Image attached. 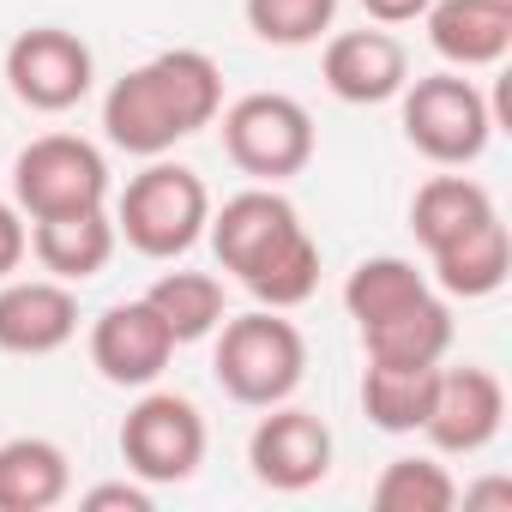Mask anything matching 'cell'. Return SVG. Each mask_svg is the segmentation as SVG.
<instances>
[{
    "label": "cell",
    "instance_id": "11",
    "mask_svg": "<svg viewBox=\"0 0 512 512\" xmlns=\"http://www.w3.org/2000/svg\"><path fill=\"white\" fill-rule=\"evenodd\" d=\"M500 422H506V386H500V374L470 368V362L464 368H440L434 404H428V422H422V434H428L434 452L476 458L482 446H494Z\"/></svg>",
    "mask_w": 512,
    "mask_h": 512
},
{
    "label": "cell",
    "instance_id": "10",
    "mask_svg": "<svg viewBox=\"0 0 512 512\" xmlns=\"http://www.w3.org/2000/svg\"><path fill=\"white\" fill-rule=\"evenodd\" d=\"M247 464L266 488L278 494H302V488H320L332 476V428L314 416V410H296L290 398L272 404L247 434Z\"/></svg>",
    "mask_w": 512,
    "mask_h": 512
},
{
    "label": "cell",
    "instance_id": "8",
    "mask_svg": "<svg viewBox=\"0 0 512 512\" xmlns=\"http://www.w3.org/2000/svg\"><path fill=\"white\" fill-rule=\"evenodd\" d=\"M121 458L139 482L175 488L205 464V416L181 392H145L121 422Z\"/></svg>",
    "mask_w": 512,
    "mask_h": 512
},
{
    "label": "cell",
    "instance_id": "22",
    "mask_svg": "<svg viewBox=\"0 0 512 512\" xmlns=\"http://www.w3.org/2000/svg\"><path fill=\"white\" fill-rule=\"evenodd\" d=\"M145 302L169 326L175 344H199L223 326V278H211V272H163L145 290Z\"/></svg>",
    "mask_w": 512,
    "mask_h": 512
},
{
    "label": "cell",
    "instance_id": "17",
    "mask_svg": "<svg viewBox=\"0 0 512 512\" xmlns=\"http://www.w3.org/2000/svg\"><path fill=\"white\" fill-rule=\"evenodd\" d=\"M356 332H362V356H368V362L434 368V362H446V350H452V308L428 290L422 302H410V308H398V314H386V320H368V326H356Z\"/></svg>",
    "mask_w": 512,
    "mask_h": 512
},
{
    "label": "cell",
    "instance_id": "16",
    "mask_svg": "<svg viewBox=\"0 0 512 512\" xmlns=\"http://www.w3.org/2000/svg\"><path fill=\"white\" fill-rule=\"evenodd\" d=\"M115 217L109 205L97 211H67V217H37L31 223V253H37V266L61 284H85L97 278L109 260H115Z\"/></svg>",
    "mask_w": 512,
    "mask_h": 512
},
{
    "label": "cell",
    "instance_id": "7",
    "mask_svg": "<svg viewBox=\"0 0 512 512\" xmlns=\"http://www.w3.org/2000/svg\"><path fill=\"white\" fill-rule=\"evenodd\" d=\"M13 205L37 217H67V211H97L109 205V163L91 139L79 133H43L19 151L13 163Z\"/></svg>",
    "mask_w": 512,
    "mask_h": 512
},
{
    "label": "cell",
    "instance_id": "12",
    "mask_svg": "<svg viewBox=\"0 0 512 512\" xmlns=\"http://www.w3.org/2000/svg\"><path fill=\"white\" fill-rule=\"evenodd\" d=\"M181 344L169 338V326L151 314V302H115L97 326H91V368L109 380V386H151L163 380L169 356Z\"/></svg>",
    "mask_w": 512,
    "mask_h": 512
},
{
    "label": "cell",
    "instance_id": "20",
    "mask_svg": "<svg viewBox=\"0 0 512 512\" xmlns=\"http://www.w3.org/2000/svg\"><path fill=\"white\" fill-rule=\"evenodd\" d=\"M494 217V193L470 175H428L410 199V229L428 253H440L446 241H458L464 229Z\"/></svg>",
    "mask_w": 512,
    "mask_h": 512
},
{
    "label": "cell",
    "instance_id": "2",
    "mask_svg": "<svg viewBox=\"0 0 512 512\" xmlns=\"http://www.w3.org/2000/svg\"><path fill=\"white\" fill-rule=\"evenodd\" d=\"M223 115V73L205 49H163L103 97V133L127 157H163Z\"/></svg>",
    "mask_w": 512,
    "mask_h": 512
},
{
    "label": "cell",
    "instance_id": "1",
    "mask_svg": "<svg viewBox=\"0 0 512 512\" xmlns=\"http://www.w3.org/2000/svg\"><path fill=\"white\" fill-rule=\"evenodd\" d=\"M217 266L241 278V290L260 308H302L320 290V241L308 235L302 211L278 193V187H247L235 199H223L205 223Z\"/></svg>",
    "mask_w": 512,
    "mask_h": 512
},
{
    "label": "cell",
    "instance_id": "19",
    "mask_svg": "<svg viewBox=\"0 0 512 512\" xmlns=\"http://www.w3.org/2000/svg\"><path fill=\"white\" fill-rule=\"evenodd\" d=\"M428 260H434V284H440L446 296L482 302V296H494V290L512 278V235H506V223H500V211H494L488 223L464 229L458 241H446L440 253H428Z\"/></svg>",
    "mask_w": 512,
    "mask_h": 512
},
{
    "label": "cell",
    "instance_id": "14",
    "mask_svg": "<svg viewBox=\"0 0 512 512\" xmlns=\"http://www.w3.org/2000/svg\"><path fill=\"white\" fill-rule=\"evenodd\" d=\"M79 332V296L61 278H7L0 284V350L55 356Z\"/></svg>",
    "mask_w": 512,
    "mask_h": 512
},
{
    "label": "cell",
    "instance_id": "3",
    "mask_svg": "<svg viewBox=\"0 0 512 512\" xmlns=\"http://www.w3.org/2000/svg\"><path fill=\"white\" fill-rule=\"evenodd\" d=\"M217 332L223 338H217L211 374H217V386L235 404L272 410V404H284L302 386V374H308V338L278 308H253V314H235V320L223 314Z\"/></svg>",
    "mask_w": 512,
    "mask_h": 512
},
{
    "label": "cell",
    "instance_id": "5",
    "mask_svg": "<svg viewBox=\"0 0 512 512\" xmlns=\"http://www.w3.org/2000/svg\"><path fill=\"white\" fill-rule=\"evenodd\" d=\"M398 97H404V139L428 163L464 169V163H476L488 151L494 109L476 91V79H464V73H428V79H410Z\"/></svg>",
    "mask_w": 512,
    "mask_h": 512
},
{
    "label": "cell",
    "instance_id": "28",
    "mask_svg": "<svg viewBox=\"0 0 512 512\" xmlns=\"http://www.w3.org/2000/svg\"><path fill=\"white\" fill-rule=\"evenodd\" d=\"M428 7H434V0H362V13H368L374 25H386V31H392V25H416Z\"/></svg>",
    "mask_w": 512,
    "mask_h": 512
},
{
    "label": "cell",
    "instance_id": "15",
    "mask_svg": "<svg viewBox=\"0 0 512 512\" xmlns=\"http://www.w3.org/2000/svg\"><path fill=\"white\" fill-rule=\"evenodd\" d=\"M422 19L434 55L458 73L500 67L512 49V0H434Z\"/></svg>",
    "mask_w": 512,
    "mask_h": 512
},
{
    "label": "cell",
    "instance_id": "25",
    "mask_svg": "<svg viewBox=\"0 0 512 512\" xmlns=\"http://www.w3.org/2000/svg\"><path fill=\"white\" fill-rule=\"evenodd\" d=\"M247 31L272 49H308L332 31L338 0H247Z\"/></svg>",
    "mask_w": 512,
    "mask_h": 512
},
{
    "label": "cell",
    "instance_id": "6",
    "mask_svg": "<svg viewBox=\"0 0 512 512\" xmlns=\"http://www.w3.org/2000/svg\"><path fill=\"white\" fill-rule=\"evenodd\" d=\"M223 151L253 181H290L314 163V115L284 91H253L223 109Z\"/></svg>",
    "mask_w": 512,
    "mask_h": 512
},
{
    "label": "cell",
    "instance_id": "26",
    "mask_svg": "<svg viewBox=\"0 0 512 512\" xmlns=\"http://www.w3.org/2000/svg\"><path fill=\"white\" fill-rule=\"evenodd\" d=\"M25 253H31V223L13 199H0V284L25 266Z\"/></svg>",
    "mask_w": 512,
    "mask_h": 512
},
{
    "label": "cell",
    "instance_id": "21",
    "mask_svg": "<svg viewBox=\"0 0 512 512\" xmlns=\"http://www.w3.org/2000/svg\"><path fill=\"white\" fill-rule=\"evenodd\" d=\"M434 380H440V362L434 368L368 362V374H362V410H368V422L380 434H422L428 404H434Z\"/></svg>",
    "mask_w": 512,
    "mask_h": 512
},
{
    "label": "cell",
    "instance_id": "4",
    "mask_svg": "<svg viewBox=\"0 0 512 512\" xmlns=\"http://www.w3.org/2000/svg\"><path fill=\"white\" fill-rule=\"evenodd\" d=\"M211 223V193L187 163L145 157V169L127 181L115 205V235L145 260H181Z\"/></svg>",
    "mask_w": 512,
    "mask_h": 512
},
{
    "label": "cell",
    "instance_id": "18",
    "mask_svg": "<svg viewBox=\"0 0 512 512\" xmlns=\"http://www.w3.org/2000/svg\"><path fill=\"white\" fill-rule=\"evenodd\" d=\"M73 494V464L55 440H0V512H49Z\"/></svg>",
    "mask_w": 512,
    "mask_h": 512
},
{
    "label": "cell",
    "instance_id": "23",
    "mask_svg": "<svg viewBox=\"0 0 512 512\" xmlns=\"http://www.w3.org/2000/svg\"><path fill=\"white\" fill-rule=\"evenodd\" d=\"M428 290H434V284H428L410 260H398V253H374V260H362V266L350 272V284H344V308H350L356 326H368V320H386V314L422 302Z\"/></svg>",
    "mask_w": 512,
    "mask_h": 512
},
{
    "label": "cell",
    "instance_id": "13",
    "mask_svg": "<svg viewBox=\"0 0 512 512\" xmlns=\"http://www.w3.org/2000/svg\"><path fill=\"white\" fill-rule=\"evenodd\" d=\"M320 73H326V91L338 103H392L404 85H410V55L404 43L380 25V31H338L320 55Z\"/></svg>",
    "mask_w": 512,
    "mask_h": 512
},
{
    "label": "cell",
    "instance_id": "27",
    "mask_svg": "<svg viewBox=\"0 0 512 512\" xmlns=\"http://www.w3.org/2000/svg\"><path fill=\"white\" fill-rule=\"evenodd\" d=\"M79 506L85 512H151V482H103Z\"/></svg>",
    "mask_w": 512,
    "mask_h": 512
},
{
    "label": "cell",
    "instance_id": "24",
    "mask_svg": "<svg viewBox=\"0 0 512 512\" xmlns=\"http://www.w3.org/2000/svg\"><path fill=\"white\" fill-rule=\"evenodd\" d=\"M374 506L380 512H452L458 482L434 458H392L380 470V482H374Z\"/></svg>",
    "mask_w": 512,
    "mask_h": 512
},
{
    "label": "cell",
    "instance_id": "9",
    "mask_svg": "<svg viewBox=\"0 0 512 512\" xmlns=\"http://www.w3.org/2000/svg\"><path fill=\"white\" fill-rule=\"evenodd\" d=\"M91 79H97V61L91 49L61 31V25H31L7 43V85L25 109L37 115H67L91 97Z\"/></svg>",
    "mask_w": 512,
    "mask_h": 512
}]
</instances>
